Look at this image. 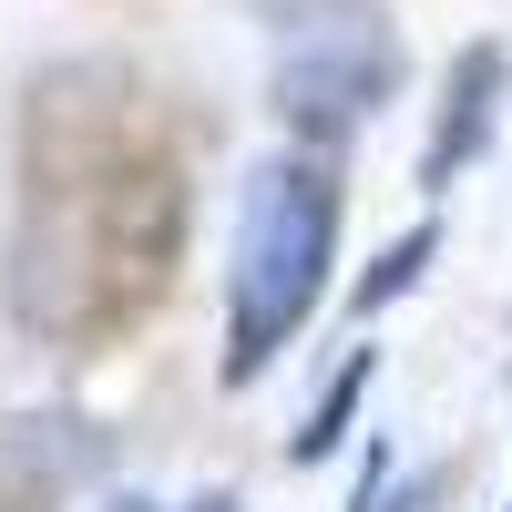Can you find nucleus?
<instances>
[{
  "instance_id": "obj_3",
  "label": "nucleus",
  "mask_w": 512,
  "mask_h": 512,
  "mask_svg": "<svg viewBox=\"0 0 512 512\" xmlns=\"http://www.w3.org/2000/svg\"><path fill=\"white\" fill-rule=\"evenodd\" d=\"M410 82L400 21L379 0H287L277 21V123L297 144H349L359 123Z\"/></svg>"
},
{
  "instance_id": "obj_4",
  "label": "nucleus",
  "mask_w": 512,
  "mask_h": 512,
  "mask_svg": "<svg viewBox=\"0 0 512 512\" xmlns=\"http://www.w3.org/2000/svg\"><path fill=\"white\" fill-rule=\"evenodd\" d=\"M103 472H113V431L93 410H11V441H0V502L11 512H62Z\"/></svg>"
},
{
  "instance_id": "obj_8",
  "label": "nucleus",
  "mask_w": 512,
  "mask_h": 512,
  "mask_svg": "<svg viewBox=\"0 0 512 512\" xmlns=\"http://www.w3.org/2000/svg\"><path fill=\"white\" fill-rule=\"evenodd\" d=\"M431 492H441V482H390V451L369 441V472H359L349 512H431Z\"/></svg>"
},
{
  "instance_id": "obj_5",
  "label": "nucleus",
  "mask_w": 512,
  "mask_h": 512,
  "mask_svg": "<svg viewBox=\"0 0 512 512\" xmlns=\"http://www.w3.org/2000/svg\"><path fill=\"white\" fill-rule=\"evenodd\" d=\"M502 93H512V52L502 41H472L441 82V113H431V144H420V185L451 195L461 175L482 164V144L502 134Z\"/></svg>"
},
{
  "instance_id": "obj_2",
  "label": "nucleus",
  "mask_w": 512,
  "mask_h": 512,
  "mask_svg": "<svg viewBox=\"0 0 512 512\" xmlns=\"http://www.w3.org/2000/svg\"><path fill=\"white\" fill-rule=\"evenodd\" d=\"M338 267V175L318 154H277L246 175L236 246H226V390L267 379L308 338Z\"/></svg>"
},
{
  "instance_id": "obj_1",
  "label": "nucleus",
  "mask_w": 512,
  "mask_h": 512,
  "mask_svg": "<svg viewBox=\"0 0 512 512\" xmlns=\"http://www.w3.org/2000/svg\"><path fill=\"white\" fill-rule=\"evenodd\" d=\"M134 205H175V175L134 154H62L11 226V318L103 328L164 277L175 246H134Z\"/></svg>"
},
{
  "instance_id": "obj_7",
  "label": "nucleus",
  "mask_w": 512,
  "mask_h": 512,
  "mask_svg": "<svg viewBox=\"0 0 512 512\" xmlns=\"http://www.w3.org/2000/svg\"><path fill=\"white\" fill-rule=\"evenodd\" d=\"M431 256H441V226H431V216H420L410 236H390V246H379L369 267H359V287H349V308H359V328H369L379 308H400V297H410L420 277H431Z\"/></svg>"
},
{
  "instance_id": "obj_9",
  "label": "nucleus",
  "mask_w": 512,
  "mask_h": 512,
  "mask_svg": "<svg viewBox=\"0 0 512 512\" xmlns=\"http://www.w3.org/2000/svg\"><path fill=\"white\" fill-rule=\"evenodd\" d=\"M93 512H164V502H144V492H103Z\"/></svg>"
},
{
  "instance_id": "obj_11",
  "label": "nucleus",
  "mask_w": 512,
  "mask_h": 512,
  "mask_svg": "<svg viewBox=\"0 0 512 512\" xmlns=\"http://www.w3.org/2000/svg\"><path fill=\"white\" fill-rule=\"evenodd\" d=\"M502 512H512V502H502Z\"/></svg>"
},
{
  "instance_id": "obj_6",
  "label": "nucleus",
  "mask_w": 512,
  "mask_h": 512,
  "mask_svg": "<svg viewBox=\"0 0 512 512\" xmlns=\"http://www.w3.org/2000/svg\"><path fill=\"white\" fill-rule=\"evenodd\" d=\"M369 390H379V349H349V359H338V379L318 390V410L297 420V441H287V461H328L338 441L359 431V410H369Z\"/></svg>"
},
{
  "instance_id": "obj_10",
  "label": "nucleus",
  "mask_w": 512,
  "mask_h": 512,
  "mask_svg": "<svg viewBox=\"0 0 512 512\" xmlns=\"http://www.w3.org/2000/svg\"><path fill=\"white\" fill-rule=\"evenodd\" d=\"M195 512H246V502H236V492H205V502H195Z\"/></svg>"
}]
</instances>
